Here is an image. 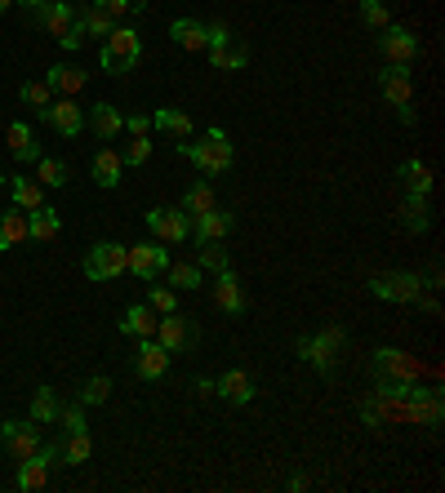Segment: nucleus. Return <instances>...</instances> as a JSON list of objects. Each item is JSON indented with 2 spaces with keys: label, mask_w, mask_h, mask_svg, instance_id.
Segmentation results:
<instances>
[{
  "label": "nucleus",
  "mask_w": 445,
  "mask_h": 493,
  "mask_svg": "<svg viewBox=\"0 0 445 493\" xmlns=\"http://www.w3.org/2000/svg\"><path fill=\"white\" fill-rule=\"evenodd\" d=\"M223 40H232V32H228L223 23H209V27H206V49H214V45H223Z\"/></svg>",
  "instance_id": "obj_48"
},
{
  "label": "nucleus",
  "mask_w": 445,
  "mask_h": 493,
  "mask_svg": "<svg viewBox=\"0 0 445 493\" xmlns=\"http://www.w3.org/2000/svg\"><path fill=\"white\" fill-rule=\"evenodd\" d=\"M218 392V383L214 378H196V395H214Z\"/></svg>",
  "instance_id": "obj_52"
},
{
  "label": "nucleus",
  "mask_w": 445,
  "mask_h": 493,
  "mask_svg": "<svg viewBox=\"0 0 445 493\" xmlns=\"http://www.w3.org/2000/svg\"><path fill=\"white\" fill-rule=\"evenodd\" d=\"M178 152L196 164L201 173H228L232 161H237V152H232V142H228L223 130H209L206 142H178Z\"/></svg>",
  "instance_id": "obj_3"
},
{
  "label": "nucleus",
  "mask_w": 445,
  "mask_h": 493,
  "mask_svg": "<svg viewBox=\"0 0 445 493\" xmlns=\"http://www.w3.org/2000/svg\"><path fill=\"white\" fill-rule=\"evenodd\" d=\"M370 369H375L378 383H414V378H419V364H414L406 351H397V347H378Z\"/></svg>",
  "instance_id": "obj_12"
},
{
  "label": "nucleus",
  "mask_w": 445,
  "mask_h": 493,
  "mask_svg": "<svg viewBox=\"0 0 445 493\" xmlns=\"http://www.w3.org/2000/svg\"><path fill=\"white\" fill-rule=\"evenodd\" d=\"M232 223H237V218H232L228 209H218V205H214V209H206V214H192V240H196V245L223 240V236L232 231Z\"/></svg>",
  "instance_id": "obj_18"
},
{
  "label": "nucleus",
  "mask_w": 445,
  "mask_h": 493,
  "mask_svg": "<svg viewBox=\"0 0 445 493\" xmlns=\"http://www.w3.org/2000/svg\"><path fill=\"white\" fill-rule=\"evenodd\" d=\"M54 5H76V0H54Z\"/></svg>",
  "instance_id": "obj_55"
},
{
  "label": "nucleus",
  "mask_w": 445,
  "mask_h": 493,
  "mask_svg": "<svg viewBox=\"0 0 445 493\" xmlns=\"http://www.w3.org/2000/svg\"><path fill=\"white\" fill-rule=\"evenodd\" d=\"M156 311L147 307V302H134V307H125V316H121V333L125 338H156Z\"/></svg>",
  "instance_id": "obj_24"
},
{
  "label": "nucleus",
  "mask_w": 445,
  "mask_h": 493,
  "mask_svg": "<svg viewBox=\"0 0 445 493\" xmlns=\"http://www.w3.org/2000/svg\"><path fill=\"white\" fill-rule=\"evenodd\" d=\"M0 445L9 449V458L14 462H27L36 449L45 445V440H40V423H32V418H27V423H23V418L0 423Z\"/></svg>",
  "instance_id": "obj_11"
},
{
  "label": "nucleus",
  "mask_w": 445,
  "mask_h": 493,
  "mask_svg": "<svg viewBox=\"0 0 445 493\" xmlns=\"http://www.w3.org/2000/svg\"><path fill=\"white\" fill-rule=\"evenodd\" d=\"M5 142H9V156L18 164H27V161H40V142H36V133L27 121H14L9 130H5Z\"/></svg>",
  "instance_id": "obj_21"
},
{
  "label": "nucleus",
  "mask_w": 445,
  "mask_h": 493,
  "mask_svg": "<svg viewBox=\"0 0 445 493\" xmlns=\"http://www.w3.org/2000/svg\"><path fill=\"white\" fill-rule=\"evenodd\" d=\"M361 23H366L370 32H383V27L392 23V14H387L383 0H361Z\"/></svg>",
  "instance_id": "obj_43"
},
{
  "label": "nucleus",
  "mask_w": 445,
  "mask_h": 493,
  "mask_svg": "<svg viewBox=\"0 0 445 493\" xmlns=\"http://www.w3.org/2000/svg\"><path fill=\"white\" fill-rule=\"evenodd\" d=\"M9 5H14V0H0V14H5V9H9Z\"/></svg>",
  "instance_id": "obj_54"
},
{
  "label": "nucleus",
  "mask_w": 445,
  "mask_h": 493,
  "mask_svg": "<svg viewBox=\"0 0 445 493\" xmlns=\"http://www.w3.org/2000/svg\"><path fill=\"white\" fill-rule=\"evenodd\" d=\"M90 169H94V183H99L103 192H116L121 178H125V161H121V152H111V147H99V156L90 161Z\"/></svg>",
  "instance_id": "obj_22"
},
{
  "label": "nucleus",
  "mask_w": 445,
  "mask_h": 493,
  "mask_svg": "<svg viewBox=\"0 0 445 493\" xmlns=\"http://www.w3.org/2000/svg\"><path fill=\"white\" fill-rule=\"evenodd\" d=\"M206 54H209V67H214V71H240V67L249 63V49L237 45V40H223V45H214Z\"/></svg>",
  "instance_id": "obj_30"
},
{
  "label": "nucleus",
  "mask_w": 445,
  "mask_h": 493,
  "mask_svg": "<svg viewBox=\"0 0 445 493\" xmlns=\"http://www.w3.org/2000/svg\"><path fill=\"white\" fill-rule=\"evenodd\" d=\"M343 342H347V333H343L339 325H330V329H321V333H303L299 338V361H308L321 378H330L334 373V361H339V351H343Z\"/></svg>",
  "instance_id": "obj_2"
},
{
  "label": "nucleus",
  "mask_w": 445,
  "mask_h": 493,
  "mask_svg": "<svg viewBox=\"0 0 445 493\" xmlns=\"http://www.w3.org/2000/svg\"><path fill=\"white\" fill-rule=\"evenodd\" d=\"M58 45H63V49H80V45H85V27H80V23H76V27H71V32L63 36V40H58Z\"/></svg>",
  "instance_id": "obj_50"
},
{
  "label": "nucleus",
  "mask_w": 445,
  "mask_h": 493,
  "mask_svg": "<svg viewBox=\"0 0 445 493\" xmlns=\"http://www.w3.org/2000/svg\"><path fill=\"white\" fill-rule=\"evenodd\" d=\"M147 156H152V138H147V133H130V142H125V152H121L125 169H138V164H147Z\"/></svg>",
  "instance_id": "obj_42"
},
{
  "label": "nucleus",
  "mask_w": 445,
  "mask_h": 493,
  "mask_svg": "<svg viewBox=\"0 0 445 493\" xmlns=\"http://www.w3.org/2000/svg\"><path fill=\"white\" fill-rule=\"evenodd\" d=\"M161 276H170V289H201L206 285V271L196 263H170Z\"/></svg>",
  "instance_id": "obj_36"
},
{
  "label": "nucleus",
  "mask_w": 445,
  "mask_h": 493,
  "mask_svg": "<svg viewBox=\"0 0 445 493\" xmlns=\"http://www.w3.org/2000/svg\"><path fill=\"white\" fill-rule=\"evenodd\" d=\"M94 9H103L107 18H125L130 9H143V0H99Z\"/></svg>",
  "instance_id": "obj_47"
},
{
  "label": "nucleus",
  "mask_w": 445,
  "mask_h": 493,
  "mask_svg": "<svg viewBox=\"0 0 445 493\" xmlns=\"http://www.w3.org/2000/svg\"><path fill=\"white\" fill-rule=\"evenodd\" d=\"M214 302H218V311H228V316H240V311L249 307V298H245V289H240V276L232 271V267L214 276Z\"/></svg>",
  "instance_id": "obj_17"
},
{
  "label": "nucleus",
  "mask_w": 445,
  "mask_h": 493,
  "mask_svg": "<svg viewBox=\"0 0 445 493\" xmlns=\"http://www.w3.org/2000/svg\"><path fill=\"white\" fill-rule=\"evenodd\" d=\"M58 427L68 431H90V423H85V404L76 400V404H58Z\"/></svg>",
  "instance_id": "obj_44"
},
{
  "label": "nucleus",
  "mask_w": 445,
  "mask_h": 493,
  "mask_svg": "<svg viewBox=\"0 0 445 493\" xmlns=\"http://www.w3.org/2000/svg\"><path fill=\"white\" fill-rule=\"evenodd\" d=\"M125 130H130V133H147V130H152V116H143V111L125 116Z\"/></svg>",
  "instance_id": "obj_49"
},
{
  "label": "nucleus",
  "mask_w": 445,
  "mask_h": 493,
  "mask_svg": "<svg viewBox=\"0 0 445 493\" xmlns=\"http://www.w3.org/2000/svg\"><path fill=\"white\" fill-rule=\"evenodd\" d=\"M40 116H45V125H54L63 138H76V133L85 130V107L76 99H54Z\"/></svg>",
  "instance_id": "obj_15"
},
{
  "label": "nucleus",
  "mask_w": 445,
  "mask_h": 493,
  "mask_svg": "<svg viewBox=\"0 0 445 493\" xmlns=\"http://www.w3.org/2000/svg\"><path fill=\"white\" fill-rule=\"evenodd\" d=\"M76 23L85 27V36H111L116 32V18H107L103 9H94V5H85V9H76Z\"/></svg>",
  "instance_id": "obj_38"
},
{
  "label": "nucleus",
  "mask_w": 445,
  "mask_h": 493,
  "mask_svg": "<svg viewBox=\"0 0 445 493\" xmlns=\"http://www.w3.org/2000/svg\"><path fill=\"white\" fill-rule=\"evenodd\" d=\"M90 454H94L90 431H71L68 445H63V462H68V467H80V462H90Z\"/></svg>",
  "instance_id": "obj_40"
},
{
  "label": "nucleus",
  "mask_w": 445,
  "mask_h": 493,
  "mask_svg": "<svg viewBox=\"0 0 445 493\" xmlns=\"http://www.w3.org/2000/svg\"><path fill=\"white\" fill-rule=\"evenodd\" d=\"M32 23L40 27L45 36H54V40H63V36L76 27V5H45V9H36L32 14Z\"/></svg>",
  "instance_id": "obj_19"
},
{
  "label": "nucleus",
  "mask_w": 445,
  "mask_h": 493,
  "mask_svg": "<svg viewBox=\"0 0 445 493\" xmlns=\"http://www.w3.org/2000/svg\"><path fill=\"white\" fill-rule=\"evenodd\" d=\"M401 223H406V231H414V236H423V231L432 227V209H428V196L406 192V200H401Z\"/></svg>",
  "instance_id": "obj_28"
},
{
  "label": "nucleus",
  "mask_w": 445,
  "mask_h": 493,
  "mask_svg": "<svg viewBox=\"0 0 445 493\" xmlns=\"http://www.w3.org/2000/svg\"><path fill=\"white\" fill-rule=\"evenodd\" d=\"M196 267H201L206 276H218V271H228V267H232V254L223 249V240L196 245Z\"/></svg>",
  "instance_id": "obj_34"
},
{
  "label": "nucleus",
  "mask_w": 445,
  "mask_h": 493,
  "mask_svg": "<svg viewBox=\"0 0 445 493\" xmlns=\"http://www.w3.org/2000/svg\"><path fill=\"white\" fill-rule=\"evenodd\" d=\"M63 462V445H40L27 462H18V476H14V485L23 493H32V489H45L49 485V471Z\"/></svg>",
  "instance_id": "obj_6"
},
{
  "label": "nucleus",
  "mask_w": 445,
  "mask_h": 493,
  "mask_svg": "<svg viewBox=\"0 0 445 493\" xmlns=\"http://www.w3.org/2000/svg\"><path fill=\"white\" fill-rule=\"evenodd\" d=\"M214 205H218V200H214V187H209L206 178L192 183V187L183 192V214H187V218H192V214H206V209H214Z\"/></svg>",
  "instance_id": "obj_39"
},
{
  "label": "nucleus",
  "mask_w": 445,
  "mask_h": 493,
  "mask_svg": "<svg viewBox=\"0 0 445 493\" xmlns=\"http://www.w3.org/2000/svg\"><path fill=\"white\" fill-rule=\"evenodd\" d=\"M214 383H218L214 395H223V400H232V404H249V400H254V378H249L245 369H228V373L214 378Z\"/></svg>",
  "instance_id": "obj_25"
},
{
  "label": "nucleus",
  "mask_w": 445,
  "mask_h": 493,
  "mask_svg": "<svg viewBox=\"0 0 445 493\" xmlns=\"http://www.w3.org/2000/svg\"><path fill=\"white\" fill-rule=\"evenodd\" d=\"M147 307H152L156 316H165V311H174V307H178V298H174L170 285H152V289H147Z\"/></svg>",
  "instance_id": "obj_45"
},
{
  "label": "nucleus",
  "mask_w": 445,
  "mask_h": 493,
  "mask_svg": "<svg viewBox=\"0 0 445 493\" xmlns=\"http://www.w3.org/2000/svg\"><path fill=\"white\" fill-rule=\"evenodd\" d=\"M138 63H143V36L134 27H116L103 40V49H99V67H103L107 76H125Z\"/></svg>",
  "instance_id": "obj_1"
},
{
  "label": "nucleus",
  "mask_w": 445,
  "mask_h": 493,
  "mask_svg": "<svg viewBox=\"0 0 445 493\" xmlns=\"http://www.w3.org/2000/svg\"><path fill=\"white\" fill-rule=\"evenodd\" d=\"M27 418H32V423H40V427L58 423V395H54V387H36L32 414H27Z\"/></svg>",
  "instance_id": "obj_35"
},
{
  "label": "nucleus",
  "mask_w": 445,
  "mask_h": 493,
  "mask_svg": "<svg viewBox=\"0 0 445 493\" xmlns=\"http://www.w3.org/2000/svg\"><path fill=\"white\" fill-rule=\"evenodd\" d=\"M370 294L383 302H423V276L414 271H383L370 280Z\"/></svg>",
  "instance_id": "obj_9"
},
{
  "label": "nucleus",
  "mask_w": 445,
  "mask_h": 493,
  "mask_svg": "<svg viewBox=\"0 0 445 493\" xmlns=\"http://www.w3.org/2000/svg\"><path fill=\"white\" fill-rule=\"evenodd\" d=\"M152 130L174 133V138H192L196 125H192V116H187V111H178V107H156V111H152Z\"/></svg>",
  "instance_id": "obj_29"
},
{
  "label": "nucleus",
  "mask_w": 445,
  "mask_h": 493,
  "mask_svg": "<svg viewBox=\"0 0 445 493\" xmlns=\"http://www.w3.org/2000/svg\"><path fill=\"white\" fill-rule=\"evenodd\" d=\"M45 85L54 89V99H76V94L90 85V71L76 67V63H54L49 76H45Z\"/></svg>",
  "instance_id": "obj_16"
},
{
  "label": "nucleus",
  "mask_w": 445,
  "mask_h": 493,
  "mask_svg": "<svg viewBox=\"0 0 445 493\" xmlns=\"http://www.w3.org/2000/svg\"><path fill=\"white\" fill-rule=\"evenodd\" d=\"M107 395H111V378L99 373V378H90V383L80 387V404H103Z\"/></svg>",
  "instance_id": "obj_46"
},
{
  "label": "nucleus",
  "mask_w": 445,
  "mask_h": 493,
  "mask_svg": "<svg viewBox=\"0 0 445 493\" xmlns=\"http://www.w3.org/2000/svg\"><path fill=\"white\" fill-rule=\"evenodd\" d=\"M165 267H170V245H161V240H143L130 249V271L138 280H156Z\"/></svg>",
  "instance_id": "obj_13"
},
{
  "label": "nucleus",
  "mask_w": 445,
  "mask_h": 493,
  "mask_svg": "<svg viewBox=\"0 0 445 493\" xmlns=\"http://www.w3.org/2000/svg\"><path fill=\"white\" fill-rule=\"evenodd\" d=\"M441 414H445V404L437 392H419L414 387L410 400H406V418H414L419 427H441Z\"/></svg>",
  "instance_id": "obj_20"
},
{
  "label": "nucleus",
  "mask_w": 445,
  "mask_h": 493,
  "mask_svg": "<svg viewBox=\"0 0 445 493\" xmlns=\"http://www.w3.org/2000/svg\"><path fill=\"white\" fill-rule=\"evenodd\" d=\"M125 271H130V249L116 245V240H99V245L85 254V276H90L94 285L116 280V276H125Z\"/></svg>",
  "instance_id": "obj_4"
},
{
  "label": "nucleus",
  "mask_w": 445,
  "mask_h": 493,
  "mask_svg": "<svg viewBox=\"0 0 445 493\" xmlns=\"http://www.w3.org/2000/svg\"><path fill=\"white\" fill-rule=\"evenodd\" d=\"M170 40L174 45H183L187 54H206V23H196V18H174Z\"/></svg>",
  "instance_id": "obj_27"
},
{
  "label": "nucleus",
  "mask_w": 445,
  "mask_h": 493,
  "mask_svg": "<svg viewBox=\"0 0 445 493\" xmlns=\"http://www.w3.org/2000/svg\"><path fill=\"white\" fill-rule=\"evenodd\" d=\"M58 231H63V214H58V209L40 205V209L27 214V240H36V245H49V240H58Z\"/></svg>",
  "instance_id": "obj_23"
},
{
  "label": "nucleus",
  "mask_w": 445,
  "mask_h": 493,
  "mask_svg": "<svg viewBox=\"0 0 445 493\" xmlns=\"http://www.w3.org/2000/svg\"><path fill=\"white\" fill-rule=\"evenodd\" d=\"M378 54L387 58V67H414V58H419V36L406 23H387L378 32Z\"/></svg>",
  "instance_id": "obj_8"
},
{
  "label": "nucleus",
  "mask_w": 445,
  "mask_h": 493,
  "mask_svg": "<svg viewBox=\"0 0 445 493\" xmlns=\"http://www.w3.org/2000/svg\"><path fill=\"white\" fill-rule=\"evenodd\" d=\"M134 373L143 383H156L170 373V351L156 342V338H138V351H134Z\"/></svg>",
  "instance_id": "obj_14"
},
{
  "label": "nucleus",
  "mask_w": 445,
  "mask_h": 493,
  "mask_svg": "<svg viewBox=\"0 0 445 493\" xmlns=\"http://www.w3.org/2000/svg\"><path fill=\"white\" fill-rule=\"evenodd\" d=\"M285 489H290V493H303V489H312V480H308V476H290V480H285Z\"/></svg>",
  "instance_id": "obj_51"
},
{
  "label": "nucleus",
  "mask_w": 445,
  "mask_h": 493,
  "mask_svg": "<svg viewBox=\"0 0 445 493\" xmlns=\"http://www.w3.org/2000/svg\"><path fill=\"white\" fill-rule=\"evenodd\" d=\"M143 223L152 231V240H161V245H183V240H192V218H187L183 209H147Z\"/></svg>",
  "instance_id": "obj_10"
},
{
  "label": "nucleus",
  "mask_w": 445,
  "mask_h": 493,
  "mask_svg": "<svg viewBox=\"0 0 445 493\" xmlns=\"http://www.w3.org/2000/svg\"><path fill=\"white\" fill-rule=\"evenodd\" d=\"M14 5H23V9H27V14H36V9H45V5H49V0H14Z\"/></svg>",
  "instance_id": "obj_53"
},
{
  "label": "nucleus",
  "mask_w": 445,
  "mask_h": 493,
  "mask_svg": "<svg viewBox=\"0 0 445 493\" xmlns=\"http://www.w3.org/2000/svg\"><path fill=\"white\" fill-rule=\"evenodd\" d=\"M85 121H90V130L99 133V138H103V142H111V138H116V133L125 130V116H121V111H116V107H111V102H94V107H90V116H85Z\"/></svg>",
  "instance_id": "obj_26"
},
{
  "label": "nucleus",
  "mask_w": 445,
  "mask_h": 493,
  "mask_svg": "<svg viewBox=\"0 0 445 493\" xmlns=\"http://www.w3.org/2000/svg\"><path fill=\"white\" fill-rule=\"evenodd\" d=\"M23 240H27V214L14 205V209L0 214V254L14 249V245H23Z\"/></svg>",
  "instance_id": "obj_31"
},
{
  "label": "nucleus",
  "mask_w": 445,
  "mask_h": 493,
  "mask_svg": "<svg viewBox=\"0 0 445 493\" xmlns=\"http://www.w3.org/2000/svg\"><path fill=\"white\" fill-rule=\"evenodd\" d=\"M9 192H14V205L23 209V214H32L45 205V187L36 183V178H9Z\"/></svg>",
  "instance_id": "obj_33"
},
{
  "label": "nucleus",
  "mask_w": 445,
  "mask_h": 493,
  "mask_svg": "<svg viewBox=\"0 0 445 493\" xmlns=\"http://www.w3.org/2000/svg\"><path fill=\"white\" fill-rule=\"evenodd\" d=\"M18 99L27 102V107H36V111H45V107L54 102V89H49L45 80H23V85H18Z\"/></svg>",
  "instance_id": "obj_41"
},
{
  "label": "nucleus",
  "mask_w": 445,
  "mask_h": 493,
  "mask_svg": "<svg viewBox=\"0 0 445 493\" xmlns=\"http://www.w3.org/2000/svg\"><path fill=\"white\" fill-rule=\"evenodd\" d=\"M36 183H40V187H68V183H71V164L68 161H54V156H45V152H40V161H36Z\"/></svg>",
  "instance_id": "obj_32"
},
{
  "label": "nucleus",
  "mask_w": 445,
  "mask_h": 493,
  "mask_svg": "<svg viewBox=\"0 0 445 493\" xmlns=\"http://www.w3.org/2000/svg\"><path fill=\"white\" fill-rule=\"evenodd\" d=\"M397 173H401L406 192H419V196H428V192H432V169H428L423 161H406Z\"/></svg>",
  "instance_id": "obj_37"
},
{
  "label": "nucleus",
  "mask_w": 445,
  "mask_h": 493,
  "mask_svg": "<svg viewBox=\"0 0 445 493\" xmlns=\"http://www.w3.org/2000/svg\"><path fill=\"white\" fill-rule=\"evenodd\" d=\"M378 89H383V99L397 107V116H401V125H414V80H410V67H387V71H378Z\"/></svg>",
  "instance_id": "obj_7"
},
{
  "label": "nucleus",
  "mask_w": 445,
  "mask_h": 493,
  "mask_svg": "<svg viewBox=\"0 0 445 493\" xmlns=\"http://www.w3.org/2000/svg\"><path fill=\"white\" fill-rule=\"evenodd\" d=\"M156 342H161L170 356H178V351H192V347L201 342V329H196L192 316H183V311L174 307V311H165V316L156 320Z\"/></svg>",
  "instance_id": "obj_5"
}]
</instances>
